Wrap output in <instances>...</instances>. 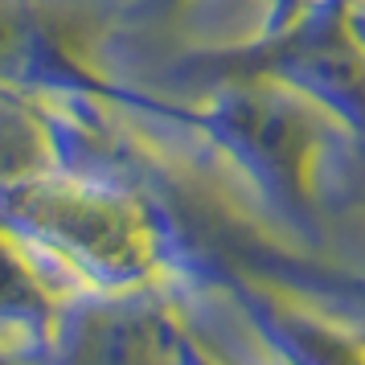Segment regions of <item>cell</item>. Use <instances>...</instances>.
Returning <instances> with one entry per match:
<instances>
[{"label":"cell","mask_w":365,"mask_h":365,"mask_svg":"<svg viewBox=\"0 0 365 365\" xmlns=\"http://www.w3.org/2000/svg\"><path fill=\"white\" fill-rule=\"evenodd\" d=\"M0 91L103 107H123L132 95L103 66L91 17L66 0H0Z\"/></svg>","instance_id":"cell-3"},{"label":"cell","mask_w":365,"mask_h":365,"mask_svg":"<svg viewBox=\"0 0 365 365\" xmlns=\"http://www.w3.org/2000/svg\"><path fill=\"white\" fill-rule=\"evenodd\" d=\"M353 29H357V41L365 50V0H353Z\"/></svg>","instance_id":"cell-6"},{"label":"cell","mask_w":365,"mask_h":365,"mask_svg":"<svg viewBox=\"0 0 365 365\" xmlns=\"http://www.w3.org/2000/svg\"><path fill=\"white\" fill-rule=\"evenodd\" d=\"M205 91H210L205 103L193 111H185L177 103L148 99L140 91L132 95V107L205 132L263 189L292 205H304L312 193V168L324 148L329 115L292 91L255 83V78H230Z\"/></svg>","instance_id":"cell-2"},{"label":"cell","mask_w":365,"mask_h":365,"mask_svg":"<svg viewBox=\"0 0 365 365\" xmlns=\"http://www.w3.org/2000/svg\"><path fill=\"white\" fill-rule=\"evenodd\" d=\"M189 0H132L128 4V21H140V25H152V21H168L177 17Z\"/></svg>","instance_id":"cell-5"},{"label":"cell","mask_w":365,"mask_h":365,"mask_svg":"<svg viewBox=\"0 0 365 365\" xmlns=\"http://www.w3.org/2000/svg\"><path fill=\"white\" fill-rule=\"evenodd\" d=\"M4 210L25 234L103 267L107 275H123L152 255L144 205L95 177H25L4 193Z\"/></svg>","instance_id":"cell-4"},{"label":"cell","mask_w":365,"mask_h":365,"mask_svg":"<svg viewBox=\"0 0 365 365\" xmlns=\"http://www.w3.org/2000/svg\"><path fill=\"white\" fill-rule=\"evenodd\" d=\"M173 78L185 86L230 78L283 86L365 140V50L353 29V0H271L250 37L185 53Z\"/></svg>","instance_id":"cell-1"}]
</instances>
